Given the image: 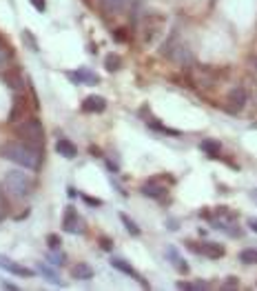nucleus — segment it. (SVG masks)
<instances>
[{
    "instance_id": "f257e3e1",
    "label": "nucleus",
    "mask_w": 257,
    "mask_h": 291,
    "mask_svg": "<svg viewBox=\"0 0 257 291\" xmlns=\"http://www.w3.org/2000/svg\"><path fill=\"white\" fill-rule=\"evenodd\" d=\"M0 156L5 160H11V162L20 164L25 169H38L42 162V154L40 149L31 147V145L27 143H5L0 145Z\"/></svg>"
},
{
    "instance_id": "f03ea898",
    "label": "nucleus",
    "mask_w": 257,
    "mask_h": 291,
    "mask_svg": "<svg viewBox=\"0 0 257 291\" xmlns=\"http://www.w3.org/2000/svg\"><path fill=\"white\" fill-rule=\"evenodd\" d=\"M16 136H20L22 143L31 145L36 149H42L45 145V127L38 118H25L16 125Z\"/></svg>"
},
{
    "instance_id": "7ed1b4c3",
    "label": "nucleus",
    "mask_w": 257,
    "mask_h": 291,
    "mask_svg": "<svg viewBox=\"0 0 257 291\" xmlns=\"http://www.w3.org/2000/svg\"><path fill=\"white\" fill-rule=\"evenodd\" d=\"M164 22H166V18L160 16V14H147L140 22V29H137V33H140V43L147 45V47L149 45H153V43H158V38L162 36Z\"/></svg>"
},
{
    "instance_id": "20e7f679",
    "label": "nucleus",
    "mask_w": 257,
    "mask_h": 291,
    "mask_svg": "<svg viewBox=\"0 0 257 291\" xmlns=\"http://www.w3.org/2000/svg\"><path fill=\"white\" fill-rule=\"evenodd\" d=\"M162 53L166 56L168 60H173L175 65H180V67H193V65H195V56L191 53V49L186 47L184 43H178V38H175V36L166 40Z\"/></svg>"
},
{
    "instance_id": "39448f33",
    "label": "nucleus",
    "mask_w": 257,
    "mask_h": 291,
    "mask_svg": "<svg viewBox=\"0 0 257 291\" xmlns=\"http://www.w3.org/2000/svg\"><path fill=\"white\" fill-rule=\"evenodd\" d=\"M5 187L9 194H14V196H18V198H25L33 191V180L29 178L25 171L16 169L5 176Z\"/></svg>"
},
{
    "instance_id": "423d86ee",
    "label": "nucleus",
    "mask_w": 257,
    "mask_h": 291,
    "mask_svg": "<svg viewBox=\"0 0 257 291\" xmlns=\"http://www.w3.org/2000/svg\"><path fill=\"white\" fill-rule=\"evenodd\" d=\"M62 231L67 233H74V236H80L84 233V220L74 207H67L64 209V216H62Z\"/></svg>"
},
{
    "instance_id": "0eeeda50",
    "label": "nucleus",
    "mask_w": 257,
    "mask_h": 291,
    "mask_svg": "<svg viewBox=\"0 0 257 291\" xmlns=\"http://www.w3.org/2000/svg\"><path fill=\"white\" fill-rule=\"evenodd\" d=\"M246 100H248V94L244 87H233L226 96V109L231 113H240L244 107H246Z\"/></svg>"
},
{
    "instance_id": "6e6552de",
    "label": "nucleus",
    "mask_w": 257,
    "mask_h": 291,
    "mask_svg": "<svg viewBox=\"0 0 257 291\" xmlns=\"http://www.w3.org/2000/svg\"><path fill=\"white\" fill-rule=\"evenodd\" d=\"M186 247L193 251V254H202L206 256V258H222L224 256V247H222L220 242H209V240H204V242H186Z\"/></svg>"
},
{
    "instance_id": "1a4fd4ad",
    "label": "nucleus",
    "mask_w": 257,
    "mask_h": 291,
    "mask_svg": "<svg viewBox=\"0 0 257 291\" xmlns=\"http://www.w3.org/2000/svg\"><path fill=\"white\" fill-rule=\"evenodd\" d=\"M111 267H116L118 271H122V274H126V275H129V278H133V280H136L140 287H144V289H149V282H147V280H144V278H142V275H140V271H137V269H133V267L129 265V262H124V260H122V258H113V260H111Z\"/></svg>"
},
{
    "instance_id": "9d476101",
    "label": "nucleus",
    "mask_w": 257,
    "mask_h": 291,
    "mask_svg": "<svg viewBox=\"0 0 257 291\" xmlns=\"http://www.w3.org/2000/svg\"><path fill=\"white\" fill-rule=\"evenodd\" d=\"M67 78L74 80L76 85H98L100 76L89 71V69H78V71H67Z\"/></svg>"
},
{
    "instance_id": "9b49d317",
    "label": "nucleus",
    "mask_w": 257,
    "mask_h": 291,
    "mask_svg": "<svg viewBox=\"0 0 257 291\" xmlns=\"http://www.w3.org/2000/svg\"><path fill=\"white\" fill-rule=\"evenodd\" d=\"M195 82L204 87H211L217 82V71L213 67H206V65H197L195 67Z\"/></svg>"
},
{
    "instance_id": "f8f14e48",
    "label": "nucleus",
    "mask_w": 257,
    "mask_h": 291,
    "mask_svg": "<svg viewBox=\"0 0 257 291\" xmlns=\"http://www.w3.org/2000/svg\"><path fill=\"white\" fill-rule=\"evenodd\" d=\"M0 269L9 271V274H14V275H22V278H31V275H33V269L18 265V262L9 260L7 256H0Z\"/></svg>"
},
{
    "instance_id": "ddd939ff",
    "label": "nucleus",
    "mask_w": 257,
    "mask_h": 291,
    "mask_svg": "<svg viewBox=\"0 0 257 291\" xmlns=\"http://www.w3.org/2000/svg\"><path fill=\"white\" fill-rule=\"evenodd\" d=\"M142 196H147V198H153V200H162V198H166L168 189L164 185H158V180H149L147 185L142 187Z\"/></svg>"
},
{
    "instance_id": "4468645a",
    "label": "nucleus",
    "mask_w": 257,
    "mask_h": 291,
    "mask_svg": "<svg viewBox=\"0 0 257 291\" xmlns=\"http://www.w3.org/2000/svg\"><path fill=\"white\" fill-rule=\"evenodd\" d=\"M106 109V100L102 96H87L82 100V112L87 113H102Z\"/></svg>"
},
{
    "instance_id": "2eb2a0df",
    "label": "nucleus",
    "mask_w": 257,
    "mask_h": 291,
    "mask_svg": "<svg viewBox=\"0 0 257 291\" xmlns=\"http://www.w3.org/2000/svg\"><path fill=\"white\" fill-rule=\"evenodd\" d=\"M2 80L7 82V87H9L11 91H22L25 89V78H22V74L18 71V69H7L5 74H2Z\"/></svg>"
},
{
    "instance_id": "dca6fc26",
    "label": "nucleus",
    "mask_w": 257,
    "mask_h": 291,
    "mask_svg": "<svg viewBox=\"0 0 257 291\" xmlns=\"http://www.w3.org/2000/svg\"><path fill=\"white\" fill-rule=\"evenodd\" d=\"M166 258L171 260V265H173L180 274H184V275L189 274V265H186V260L178 254V249H175V247H166Z\"/></svg>"
},
{
    "instance_id": "f3484780",
    "label": "nucleus",
    "mask_w": 257,
    "mask_h": 291,
    "mask_svg": "<svg viewBox=\"0 0 257 291\" xmlns=\"http://www.w3.org/2000/svg\"><path fill=\"white\" fill-rule=\"evenodd\" d=\"M71 278L74 280H91L93 278V269H91V265H87V262H76L74 267H71Z\"/></svg>"
},
{
    "instance_id": "a211bd4d",
    "label": "nucleus",
    "mask_w": 257,
    "mask_h": 291,
    "mask_svg": "<svg viewBox=\"0 0 257 291\" xmlns=\"http://www.w3.org/2000/svg\"><path fill=\"white\" fill-rule=\"evenodd\" d=\"M129 5V0H100V9L105 14H122Z\"/></svg>"
},
{
    "instance_id": "6ab92c4d",
    "label": "nucleus",
    "mask_w": 257,
    "mask_h": 291,
    "mask_svg": "<svg viewBox=\"0 0 257 291\" xmlns=\"http://www.w3.org/2000/svg\"><path fill=\"white\" fill-rule=\"evenodd\" d=\"M56 151H58L62 158H67V160H74L76 156H78V149H76V145L69 143V140H64V138H60L58 143H56Z\"/></svg>"
},
{
    "instance_id": "aec40b11",
    "label": "nucleus",
    "mask_w": 257,
    "mask_h": 291,
    "mask_svg": "<svg viewBox=\"0 0 257 291\" xmlns=\"http://www.w3.org/2000/svg\"><path fill=\"white\" fill-rule=\"evenodd\" d=\"M199 149H202L209 158H217L222 151V145L217 143V140H213V138H204V140L199 143Z\"/></svg>"
},
{
    "instance_id": "412c9836",
    "label": "nucleus",
    "mask_w": 257,
    "mask_h": 291,
    "mask_svg": "<svg viewBox=\"0 0 257 291\" xmlns=\"http://www.w3.org/2000/svg\"><path fill=\"white\" fill-rule=\"evenodd\" d=\"M38 271H40V274L45 275V278H47L49 282H53V285H56V287H64V282L60 280V275L56 274V271H51V269H49L47 265H42V262H38Z\"/></svg>"
},
{
    "instance_id": "4be33fe9",
    "label": "nucleus",
    "mask_w": 257,
    "mask_h": 291,
    "mask_svg": "<svg viewBox=\"0 0 257 291\" xmlns=\"http://www.w3.org/2000/svg\"><path fill=\"white\" fill-rule=\"evenodd\" d=\"M47 260L51 262L53 267H64V262H67V256H64L62 249H51L47 254Z\"/></svg>"
},
{
    "instance_id": "5701e85b",
    "label": "nucleus",
    "mask_w": 257,
    "mask_h": 291,
    "mask_svg": "<svg viewBox=\"0 0 257 291\" xmlns=\"http://www.w3.org/2000/svg\"><path fill=\"white\" fill-rule=\"evenodd\" d=\"M120 220H122V225H124V229H126V231H129V233H131V236H136V238H137V236H140V233H142V229L137 227V225L133 223V218H129V216H126V213H120Z\"/></svg>"
},
{
    "instance_id": "b1692460",
    "label": "nucleus",
    "mask_w": 257,
    "mask_h": 291,
    "mask_svg": "<svg viewBox=\"0 0 257 291\" xmlns=\"http://www.w3.org/2000/svg\"><path fill=\"white\" fill-rule=\"evenodd\" d=\"M105 67H106V71H118V69L122 67V58L118 53H109L105 58Z\"/></svg>"
},
{
    "instance_id": "393cba45",
    "label": "nucleus",
    "mask_w": 257,
    "mask_h": 291,
    "mask_svg": "<svg viewBox=\"0 0 257 291\" xmlns=\"http://www.w3.org/2000/svg\"><path fill=\"white\" fill-rule=\"evenodd\" d=\"M240 260L244 265H257V249H242Z\"/></svg>"
},
{
    "instance_id": "a878e982",
    "label": "nucleus",
    "mask_w": 257,
    "mask_h": 291,
    "mask_svg": "<svg viewBox=\"0 0 257 291\" xmlns=\"http://www.w3.org/2000/svg\"><path fill=\"white\" fill-rule=\"evenodd\" d=\"M47 244H49V249H60V247H62V238H60L58 233H49V236H47Z\"/></svg>"
},
{
    "instance_id": "bb28decb",
    "label": "nucleus",
    "mask_w": 257,
    "mask_h": 291,
    "mask_svg": "<svg viewBox=\"0 0 257 291\" xmlns=\"http://www.w3.org/2000/svg\"><path fill=\"white\" fill-rule=\"evenodd\" d=\"M7 60H11V49L7 47L2 40H0V65L7 63Z\"/></svg>"
},
{
    "instance_id": "cd10ccee",
    "label": "nucleus",
    "mask_w": 257,
    "mask_h": 291,
    "mask_svg": "<svg viewBox=\"0 0 257 291\" xmlns=\"http://www.w3.org/2000/svg\"><path fill=\"white\" fill-rule=\"evenodd\" d=\"M7 213H9V205H7V200L2 198V194H0V223L7 218Z\"/></svg>"
},
{
    "instance_id": "c85d7f7f",
    "label": "nucleus",
    "mask_w": 257,
    "mask_h": 291,
    "mask_svg": "<svg viewBox=\"0 0 257 291\" xmlns=\"http://www.w3.org/2000/svg\"><path fill=\"white\" fill-rule=\"evenodd\" d=\"M29 2H31V7H33V9H38L40 14L47 11V0H29Z\"/></svg>"
},
{
    "instance_id": "c756f323",
    "label": "nucleus",
    "mask_w": 257,
    "mask_h": 291,
    "mask_svg": "<svg viewBox=\"0 0 257 291\" xmlns=\"http://www.w3.org/2000/svg\"><path fill=\"white\" fill-rule=\"evenodd\" d=\"M22 36H25V40H27V43H29V49H33V51H38V43H36V40H33V38H31V33H29V32H22Z\"/></svg>"
},
{
    "instance_id": "7c9ffc66",
    "label": "nucleus",
    "mask_w": 257,
    "mask_h": 291,
    "mask_svg": "<svg viewBox=\"0 0 257 291\" xmlns=\"http://www.w3.org/2000/svg\"><path fill=\"white\" fill-rule=\"evenodd\" d=\"M100 249H105V251H111V249H113V242H111V240L106 238V236H102V238H100Z\"/></svg>"
},
{
    "instance_id": "2f4dec72",
    "label": "nucleus",
    "mask_w": 257,
    "mask_h": 291,
    "mask_svg": "<svg viewBox=\"0 0 257 291\" xmlns=\"http://www.w3.org/2000/svg\"><path fill=\"white\" fill-rule=\"evenodd\" d=\"M113 38H116L118 43H124L126 38H129L126 36V29H116V32H113Z\"/></svg>"
},
{
    "instance_id": "473e14b6",
    "label": "nucleus",
    "mask_w": 257,
    "mask_h": 291,
    "mask_svg": "<svg viewBox=\"0 0 257 291\" xmlns=\"http://www.w3.org/2000/svg\"><path fill=\"white\" fill-rule=\"evenodd\" d=\"M82 200L87 202V205H93V207H100V205H102V200H100V198H93V196H82Z\"/></svg>"
},
{
    "instance_id": "72a5a7b5",
    "label": "nucleus",
    "mask_w": 257,
    "mask_h": 291,
    "mask_svg": "<svg viewBox=\"0 0 257 291\" xmlns=\"http://www.w3.org/2000/svg\"><path fill=\"white\" fill-rule=\"evenodd\" d=\"M89 154H91V156H95V158H100V156H102V151H100V147L91 145V147H89Z\"/></svg>"
},
{
    "instance_id": "f704fd0d",
    "label": "nucleus",
    "mask_w": 257,
    "mask_h": 291,
    "mask_svg": "<svg viewBox=\"0 0 257 291\" xmlns=\"http://www.w3.org/2000/svg\"><path fill=\"white\" fill-rule=\"evenodd\" d=\"M248 229L257 233V218H248Z\"/></svg>"
},
{
    "instance_id": "c9c22d12",
    "label": "nucleus",
    "mask_w": 257,
    "mask_h": 291,
    "mask_svg": "<svg viewBox=\"0 0 257 291\" xmlns=\"http://www.w3.org/2000/svg\"><path fill=\"white\" fill-rule=\"evenodd\" d=\"M106 169H109L111 174H118V164H116V162H111V160H106Z\"/></svg>"
},
{
    "instance_id": "e433bc0d",
    "label": "nucleus",
    "mask_w": 257,
    "mask_h": 291,
    "mask_svg": "<svg viewBox=\"0 0 257 291\" xmlns=\"http://www.w3.org/2000/svg\"><path fill=\"white\" fill-rule=\"evenodd\" d=\"M0 287H2V289H9V291H18V287L11 285V282H0Z\"/></svg>"
},
{
    "instance_id": "4c0bfd02",
    "label": "nucleus",
    "mask_w": 257,
    "mask_h": 291,
    "mask_svg": "<svg viewBox=\"0 0 257 291\" xmlns=\"http://www.w3.org/2000/svg\"><path fill=\"white\" fill-rule=\"evenodd\" d=\"M175 287H178V289H193V285H191V282H184V280H180Z\"/></svg>"
},
{
    "instance_id": "58836bf2",
    "label": "nucleus",
    "mask_w": 257,
    "mask_h": 291,
    "mask_svg": "<svg viewBox=\"0 0 257 291\" xmlns=\"http://www.w3.org/2000/svg\"><path fill=\"white\" fill-rule=\"evenodd\" d=\"M237 285H240V280H237V278H233V275L226 280V287H237Z\"/></svg>"
},
{
    "instance_id": "ea45409f",
    "label": "nucleus",
    "mask_w": 257,
    "mask_h": 291,
    "mask_svg": "<svg viewBox=\"0 0 257 291\" xmlns=\"http://www.w3.org/2000/svg\"><path fill=\"white\" fill-rule=\"evenodd\" d=\"M248 65H251V69L257 71V56H251V58H248Z\"/></svg>"
},
{
    "instance_id": "a19ab883",
    "label": "nucleus",
    "mask_w": 257,
    "mask_h": 291,
    "mask_svg": "<svg viewBox=\"0 0 257 291\" xmlns=\"http://www.w3.org/2000/svg\"><path fill=\"white\" fill-rule=\"evenodd\" d=\"M67 194H69V196H71V198H76V196H78V191H76L74 187H69V191H67Z\"/></svg>"
},
{
    "instance_id": "79ce46f5",
    "label": "nucleus",
    "mask_w": 257,
    "mask_h": 291,
    "mask_svg": "<svg viewBox=\"0 0 257 291\" xmlns=\"http://www.w3.org/2000/svg\"><path fill=\"white\" fill-rule=\"evenodd\" d=\"M251 198H255V200H257V189H253V191H251Z\"/></svg>"
}]
</instances>
